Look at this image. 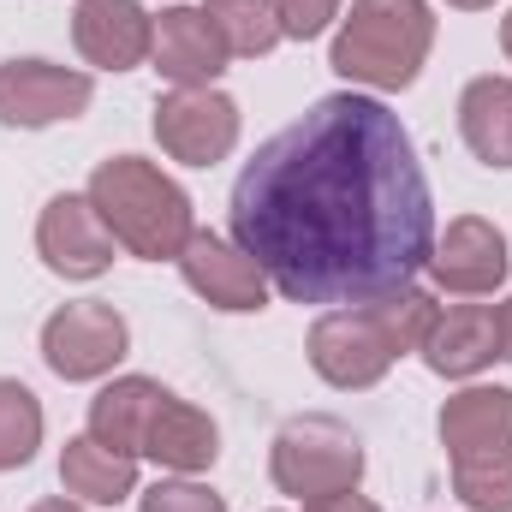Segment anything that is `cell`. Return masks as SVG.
<instances>
[{"label":"cell","mask_w":512,"mask_h":512,"mask_svg":"<svg viewBox=\"0 0 512 512\" xmlns=\"http://www.w3.org/2000/svg\"><path fill=\"white\" fill-rule=\"evenodd\" d=\"M233 239L292 304H364L435 251V197L382 96L340 90L274 131L233 185Z\"/></svg>","instance_id":"cell-1"},{"label":"cell","mask_w":512,"mask_h":512,"mask_svg":"<svg viewBox=\"0 0 512 512\" xmlns=\"http://www.w3.org/2000/svg\"><path fill=\"white\" fill-rule=\"evenodd\" d=\"M435 298L411 280V286H393L376 292L364 304H340V310H322L310 322V370L340 393H358V387H376L405 358L423 346V334L435 328Z\"/></svg>","instance_id":"cell-2"},{"label":"cell","mask_w":512,"mask_h":512,"mask_svg":"<svg viewBox=\"0 0 512 512\" xmlns=\"http://www.w3.org/2000/svg\"><path fill=\"white\" fill-rule=\"evenodd\" d=\"M96 215L108 221L114 245H126L143 262H173L185 251V239L197 233V215H191V197L179 179H167L155 161L143 155H108L96 173H90V191Z\"/></svg>","instance_id":"cell-3"},{"label":"cell","mask_w":512,"mask_h":512,"mask_svg":"<svg viewBox=\"0 0 512 512\" xmlns=\"http://www.w3.org/2000/svg\"><path fill=\"white\" fill-rule=\"evenodd\" d=\"M435 48V12L429 0H352V12L334 30L328 66L352 84V90H411L423 60Z\"/></svg>","instance_id":"cell-4"},{"label":"cell","mask_w":512,"mask_h":512,"mask_svg":"<svg viewBox=\"0 0 512 512\" xmlns=\"http://www.w3.org/2000/svg\"><path fill=\"white\" fill-rule=\"evenodd\" d=\"M453 495L471 512H512V387H465L435 417Z\"/></svg>","instance_id":"cell-5"},{"label":"cell","mask_w":512,"mask_h":512,"mask_svg":"<svg viewBox=\"0 0 512 512\" xmlns=\"http://www.w3.org/2000/svg\"><path fill=\"white\" fill-rule=\"evenodd\" d=\"M268 477L292 501H316V495L358 489V477H364V441L340 417H322V411L292 417L274 435V447H268Z\"/></svg>","instance_id":"cell-6"},{"label":"cell","mask_w":512,"mask_h":512,"mask_svg":"<svg viewBox=\"0 0 512 512\" xmlns=\"http://www.w3.org/2000/svg\"><path fill=\"white\" fill-rule=\"evenodd\" d=\"M131 352V328L126 316L102 298H78V304H60L48 322H42V358L60 382H102L114 376V364Z\"/></svg>","instance_id":"cell-7"},{"label":"cell","mask_w":512,"mask_h":512,"mask_svg":"<svg viewBox=\"0 0 512 512\" xmlns=\"http://www.w3.org/2000/svg\"><path fill=\"white\" fill-rule=\"evenodd\" d=\"M96 102V78L54 60H6L0 66V126L42 131L60 120H78Z\"/></svg>","instance_id":"cell-8"},{"label":"cell","mask_w":512,"mask_h":512,"mask_svg":"<svg viewBox=\"0 0 512 512\" xmlns=\"http://www.w3.org/2000/svg\"><path fill=\"white\" fill-rule=\"evenodd\" d=\"M155 137L185 167H215L239 143V102L227 90H167L155 102Z\"/></svg>","instance_id":"cell-9"},{"label":"cell","mask_w":512,"mask_h":512,"mask_svg":"<svg viewBox=\"0 0 512 512\" xmlns=\"http://www.w3.org/2000/svg\"><path fill=\"white\" fill-rule=\"evenodd\" d=\"M179 262V274H185V286L203 298V304H215V310H227V316H251V310H268V274H262V262H256L239 239H221V233H191L185 239V251L173 256Z\"/></svg>","instance_id":"cell-10"},{"label":"cell","mask_w":512,"mask_h":512,"mask_svg":"<svg viewBox=\"0 0 512 512\" xmlns=\"http://www.w3.org/2000/svg\"><path fill=\"white\" fill-rule=\"evenodd\" d=\"M36 256L60 280H96V274L114 268V233H108V221L96 215L90 197L60 191L36 221Z\"/></svg>","instance_id":"cell-11"},{"label":"cell","mask_w":512,"mask_h":512,"mask_svg":"<svg viewBox=\"0 0 512 512\" xmlns=\"http://www.w3.org/2000/svg\"><path fill=\"white\" fill-rule=\"evenodd\" d=\"M507 268H512L507 239H501V227L483 221V215L447 221V233H441L435 251H429V280H435L441 292H459V298L495 292V286L507 280Z\"/></svg>","instance_id":"cell-12"},{"label":"cell","mask_w":512,"mask_h":512,"mask_svg":"<svg viewBox=\"0 0 512 512\" xmlns=\"http://www.w3.org/2000/svg\"><path fill=\"white\" fill-rule=\"evenodd\" d=\"M227 42L221 30L209 24L203 6H167L155 18V48H149V66L173 84V90H209L221 72H227Z\"/></svg>","instance_id":"cell-13"},{"label":"cell","mask_w":512,"mask_h":512,"mask_svg":"<svg viewBox=\"0 0 512 512\" xmlns=\"http://www.w3.org/2000/svg\"><path fill=\"white\" fill-rule=\"evenodd\" d=\"M72 42L96 72H131L155 48V18L137 0H78Z\"/></svg>","instance_id":"cell-14"},{"label":"cell","mask_w":512,"mask_h":512,"mask_svg":"<svg viewBox=\"0 0 512 512\" xmlns=\"http://www.w3.org/2000/svg\"><path fill=\"white\" fill-rule=\"evenodd\" d=\"M423 364L447 382H471L477 370H489L501 358V310L495 304H453L435 316V328L423 334Z\"/></svg>","instance_id":"cell-15"},{"label":"cell","mask_w":512,"mask_h":512,"mask_svg":"<svg viewBox=\"0 0 512 512\" xmlns=\"http://www.w3.org/2000/svg\"><path fill=\"white\" fill-rule=\"evenodd\" d=\"M143 459H155V465L173 471V477H197V471H209V465L221 459V429H215V417L197 411L191 399L161 393V405H155V417H149V429H143Z\"/></svg>","instance_id":"cell-16"},{"label":"cell","mask_w":512,"mask_h":512,"mask_svg":"<svg viewBox=\"0 0 512 512\" xmlns=\"http://www.w3.org/2000/svg\"><path fill=\"white\" fill-rule=\"evenodd\" d=\"M60 483L84 507H120L126 495H137V459L102 447L96 435H72L60 447Z\"/></svg>","instance_id":"cell-17"},{"label":"cell","mask_w":512,"mask_h":512,"mask_svg":"<svg viewBox=\"0 0 512 512\" xmlns=\"http://www.w3.org/2000/svg\"><path fill=\"white\" fill-rule=\"evenodd\" d=\"M161 393H167V387L149 382V376H120V382H108L90 399V435H96L102 447L126 453V459H143V429H149Z\"/></svg>","instance_id":"cell-18"},{"label":"cell","mask_w":512,"mask_h":512,"mask_svg":"<svg viewBox=\"0 0 512 512\" xmlns=\"http://www.w3.org/2000/svg\"><path fill=\"white\" fill-rule=\"evenodd\" d=\"M459 131L483 167H512V78H471L459 96Z\"/></svg>","instance_id":"cell-19"},{"label":"cell","mask_w":512,"mask_h":512,"mask_svg":"<svg viewBox=\"0 0 512 512\" xmlns=\"http://www.w3.org/2000/svg\"><path fill=\"white\" fill-rule=\"evenodd\" d=\"M203 12H209V24L221 30L227 54H239V60H262V54L280 42V12H274V0H203Z\"/></svg>","instance_id":"cell-20"},{"label":"cell","mask_w":512,"mask_h":512,"mask_svg":"<svg viewBox=\"0 0 512 512\" xmlns=\"http://www.w3.org/2000/svg\"><path fill=\"white\" fill-rule=\"evenodd\" d=\"M42 447V399L24 382L0 376V471H24Z\"/></svg>","instance_id":"cell-21"},{"label":"cell","mask_w":512,"mask_h":512,"mask_svg":"<svg viewBox=\"0 0 512 512\" xmlns=\"http://www.w3.org/2000/svg\"><path fill=\"white\" fill-rule=\"evenodd\" d=\"M137 512H227V501L209 483H197V477H167V483L143 489Z\"/></svg>","instance_id":"cell-22"},{"label":"cell","mask_w":512,"mask_h":512,"mask_svg":"<svg viewBox=\"0 0 512 512\" xmlns=\"http://www.w3.org/2000/svg\"><path fill=\"white\" fill-rule=\"evenodd\" d=\"M274 12H280V36L310 42L340 18V0H274Z\"/></svg>","instance_id":"cell-23"},{"label":"cell","mask_w":512,"mask_h":512,"mask_svg":"<svg viewBox=\"0 0 512 512\" xmlns=\"http://www.w3.org/2000/svg\"><path fill=\"white\" fill-rule=\"evenodd\" d=\"M304 512H382L370 495H358V489H340V495H316V501H304Z\"/></svg>","instance_id":"cell-24"},{"label":"cell","mask_w":512,"mask_h":512,"mask_svg":"<svg viewBox=\"0 0 512 512\" xmlns=\"http://www.w3.org/2000/svg\"><path fill=\"white\" fill-rule=\"evenodd\" d=\"M501 358L512 364V298L501 304Z\"/></svg>","instance_id":"cell-25"},{"label":"cell","mask_w":512,"mask_h":512,"mask_svg":"<svg viewBox=\"0 0 512 512\" xmlns=\"http://www.w3.org/2000/svg\"><path fill=\"white\" fill-rule=\"evenodd\" d=\"M30 512H90L84 501H36Z\"/></svg>","instance_id":"cell-26"},{"label":"cell","mask_w":512,"mask_h":512,"mask_svg":"<svg viewBox=\"0 0 512 512\" xmlns=\"http://www.w3.org/2000/svg\"><path fill=\"white\" fill-rule=\"evenodd\" d=\"M501 54H507V60H512V12H507V18H501Z\"/></svg>","instance_id":"cell-27"},{"label":"cell","mask_w":512,"mask_h":512,"mask_svg":"<svg viewBox=\"0 0 512 512\" xmlns=\"http://www.w3.org/2000/svg\"><path fill=\"white\" fill-rule=\"evenodd\" d=\"M447 6H459V12H483V6H495V0H447Z\"/></svg>","instance_id":"cell-28"}]
</instances>
